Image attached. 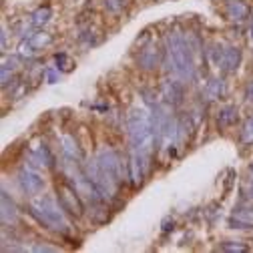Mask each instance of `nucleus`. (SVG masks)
<instances>
[{"instance_id": "1", "label": "nucleus", "mask_w": 253, "mask_h": 253, "mask_svg": "<svg viewBox=\"0 0 253 253\" xmlns=\"http://www.w3.org/2000/svg\"><path fill=\"white\" fill-rule=\"evenodd\" d=\"M126 131H129V139H131V151H135L141 157L145 171H149V161L155 145L151 113H147L143 107L131 109V113L126 115Z\"/></svg>"}, {"instance_id": "2", "label": "nucleus", "mask_w": 253, "mask_h": 253, "mask_svg": "<svg viewBox=\"0 0 253 253\" xmlns=\"http://www.w3.org/2000/svg\"><path fill=\"white\" fill-rule=\"evenodd\" d=\"M167 69L181 81H191L195 77L193 46L181 33H173L167 39Z\"/></svg>"}, {"instance_id": "3", "label": "nucleus", "mask_w": 253, "mask_h": 253, "mask_svg": "<svg viewBox=\"0 0 253 253\" xmlns=\"http://www.w3.org/2000/svg\"><path fill=\"white\" fill-rule=\"evenodd\" d=\"M97 163L101 169V183H99V191L105 197H111L117 187L121 185V161L117 153H113L111 149H101L97 155Z\"/></svg>"}, {"instance_id": "4", "label": "nucleus", "mask_w": 253, "mask_h": 253, "mask_svg": "<svg viewBox=\"0 0 253 253\" xmlns=\"http://www.w3.org/2000/svg\"><path fill=\"white\" fill-rule=\"evenodd\" d=\"M62 205L48 197V195H42V197H37L33 201V205H30V215H33L39 223L46 229H58L62 231L67 227V219L65 215H62Z\"/></svg>"}, {"instance_id": "5", "label": "nucleus", "mask_w": 253, "mask_h": 253, "mask_svg": "<svg viewBox=\"0 0 253 253\" xmlns=\"http://www.w3.org/2000/svg\"><path fill=\"white\" fill-rule=\"evenodd\" d=\"M58 203L62 205L67 213L75 215V217H83V211H84V205L81 201V193L73 185H62L58 189Z\"/></svg>"}, {"instance_id": "6", "label": "nucleus", "mask_w": 253, "mask_h": 253, "mask_svg": "<svg viewBox=\"0 0 253 253\" xmlns=\"http://www.w3.org/2000/svg\"><path fill=\"white\" fill-rule=\"evenodd\" d=\"M18 183H20V189L26 193V195H39L42 189H44V179L35 173L33 169H22L18 173Z\"/></svg>"}, {"instance_id": "7", "label": "nucleus", "mask_w": 253, "mask_h": 253, "mask_svg": "<svg viewBox=\"0 0 253 253\" xmlns=\"http://www.w3.org/2000/svg\"><path fill=\"white\" fill-rule=\"evenodd\" d=\"M163 99L167 107H179L185 99V86L181 79H167L163 83Z\"/></svg>"}, {"instance_id": "8", "label": "nucleus", "mask_w": 253, "mask_h": 253, "mask_svg": "<svg viewBox=\"0 0 253 253\" xmlns=\"http://www.w3.org/2000/svg\"><path fill=\"white\" fill-rule=\"evenodd\" d=\"M33 167L37 169H50L54 167V155L46 145H37L33 147Z\"/></svg>"}, {"instance_id": "9", "label": "nucleus", "mask_w": 253, "mask_h": 253, "mask_svg": "<svg viewBox=\"0 0 253 253\" xmlns=\"http://www.w3.org/2000/svg\"><path fill=\"white\" fill-rule=\"evenodd\" d=\"M241 62V50L237 46H227L221 54V60H219V67L223 69L225 73H235L237 67Z\"/></svg>"}, {"instance_id": "10", "label": "nucleus", "mask_w": 253, "mask_h": 253, "mask_svg": "<svg viewBox=\"0 0 253 253\" xmlns=\"http://www.w3.org/2000/svg\"><path fill=\"white\" fill-rule=\"evenodd\" d=\"M126 167H129V179H131V185H141L143 183V177L147 175V171H145V165H143V161H141V157L135 153V151H131V155H129V163H126Z\"/></svg>"}, {"instance_id": "11", "label": "nucleus", "mask_w": 253, "mask_h": 253, "mask_svg": "<svg viewBox=\"0 0 253 253\" xmlns=\"http://www.w3.org/2000/svg\"><path fill=\"white\" fill-rule=\"evenodd\" d=\"M231 227L233 229H247L253 227V209L251 207H237L231 215Z\"/></svg>"}, {"instance_id": "12", "label": "nucleus", "mask_w": 253, "mask_h": 253, "mask_svg": "<svg viewBox=\"0 0 253 253\" xmlns=\"http://www.w3.org/2000/svg\"><path fill=\"white\" fill-rule=\"evenodd\" d=\"M137 62H139V67L143 69V71H153V69H157L159 67V50H157V46H147L145 50H141L139 52V56H137Z\"/></svg>"}, {"instance_id": "13", "label": "nucleus", "mask_w": 253, "mask_h": 253, "mask_svg": "<svg viewBox=\"0 0 253 253\" xmlns=\"http://www.w3.org/2000/svg\"><path fill=\"white\" fill-rule=\"evenodd\" d=\"M0 203H2V223H4V225H12L14 221L18 219V211H16L14 201L10 199V195H8L6 191H2Z\"/></svg>"}, {"instance_id": "14", "label": "nucleus", "mask_w": 253, "mask_h": 253, "mask_svg": "<svg viewBox=\"0 0 253 253\" xmlns=\"http://www.w3.org/2000/svg\"><path fill=\"white\" fill-rule=\"evenodd\" d=\"M60 143H62V153H65L67 159L77 161V163L83 159V151H81L79 143L73 139V135H65V137L60 139Z\"/></svg>"}, {"instance_id": "15", "label": "nucleus", "mask_w": 253, "mask_h": 253, "mask_svg": "<svg viewBox=\"0 0 253 253\" xmlns=\"http://www.w3.org/2000/svg\"><path fill=\"white\" fill-rule=\"evenodd\" d=\"M237 121V109L233 105H227L219 111L217 115V125L221 126V129H229V126H233Z\"/></svg>"}, {"instance_id": "16", "label": "nucleus", "mask_w": 253, "mask_h": 253, "mask_svg": "<svg viewBox=\"0 0 253 253\" xmlns=\"http://www.w3.org/2000/svg\"><path fill=\"white\" fill-rule=\"evenodd\" d=\"M221 94H223V81H221V79H213V81H209L207 86H205V99L215 101V99L221 97Z\"/></svg>"}, {"instance_id": "17", "label": "nucleus", "mask_w": 253, "mask_h": 253, "mask_svg": "<svg viewBox=\"0 0 253 253\" xmlns=\"http://www.w3.org/2000/svg\"><path fill=\"white\" fill-rule=\"evenodd\" d=\"M229 18L231 20H235V22H241V20H245V16H247V6L243 4V2H239V0H235V2H231L229 4Z\"/></svg>"}, {"instance_id": "18", "label": "nucleus", "mask_w": 253, "mask_h": 253, "mask_svg": "<svg viewBox=\"0 0 253 253\" xmlns=\"http://www.w3.org/2000/svg\"><path fill=\"white\" fill-rule=\"evenodd\" d=\"M30 18H33V24L35 26H44L52 18V10L48 6H41V8H37L33 12V16H30Z\"/></svg>"}, {"instance_id": "19", "label": "nucleus", "mask_w": 253, "mask_h": 253, "mask_svg": "<svg viewBox=\"0 0 253 253\" xmlns=\"http://www.w3.org/2000/svg\"><path fill=\"white\" fill-rule=\"evenodd\" d=\"M54 60H56V69L62 71V73H67V71H73V69H75V60H73L67 52H58V54L54 56Z\"/></svg>"}, {"instance_id": "20", "label": "nucleus", "mask_w": 253, "mask_h": 253, "mask_svg": "<svg viewBox=\"0 0 253 253\" xmlns=\"http://www.w3.org/2000/svg\"><path fill=\"white\" fill-rule=\"evenodd\" d=\"M28 41H30V44H33L35 48H44V46L50 44L52 39L46 33H35V35H28Z\"/></svg>"}, {"instance_id": "21", "label": "nucleus", "mask_w": 253, "mask_h": 253, "mask_svg": "<svg viewBox=\"0 0 253 253\" xmlns=\"http://www.w3.org/2000/svg\"><path fill=\"white\" fill-rule=\"evenodd\" d=\"M241 141L245 145H251L253 143V117H249L243 125V131H241Z\"/></svg>"}, {"instance_id": "22", "label": "nucleus", "mask_w": 253, "mask_h": 253, "mask_svg": "<svg viewBox=\"0 0 253 253\" xmlns=\"http://www.w3.org/2000/svg\"><path fill=\"white\" fill-rule=\"evenodd\" d=\"M35 50H37V48H35L33 44H30V41H28V39H26V41H22V42L18 44V54H20V56H24V58L33 56V54H35Z\"/></svg>"}, {"instance_id": "23", "label": "nucleus", "mask_w": 253, "mask_h": 253, "mask_svg": "<svg viewBox=\"0 0 253 253\" xmlns=\"http://www.w3.org/2000/svg\"><path fill=\"white\" fill-rule=\"evenodd\" d=\"M126 2H129V0H105V6L111 12H119V10H123L126 6Z\"/></svg>"}, {"instance_id": "24", "label": "nucleus", "mask_w": 253, "mask_h": 253, "mask_svg": "<svg viewBox=\"0 0 253 253\" xmlns=\"http://www.w3.org/2000/svg\"><path fill=\"white\" fill-rule=\"evenodd\" d=\"M221 249H223V251H235V253H243V251H247V247L241 245L239 241H227V243L221 245Z\"/></svg>"}, {"instance_id": "25", "label": "nucleus", "mask_w": 253, "mask_h": 253, "mask_svg": "<svg viewBox=\"0 0 253 253\" xmlns=\"http://www.w3.org/2000/svg\"><path fill=\"white\" fill-rule=\"evenodd\" d=\"M46 83L48 84L58 83V71L56 69H46Z\"/></svg>"}, {"instance_id": "26", "label": "nucleus", "mask_w": 253, "mask_h": 253, "mask_svg": "<svg viewBox=\"0 0 253 253\" xmlns=\"http://www.w3.org/2000/svg\"><path fill=\"white\" fill-rule=\"evenodd\" d=\"M33 251H37V253H39V251H41V253H54V251H58V249H56V247H48V245H35Z\"/></svg>"}, {"instance_id": "27", "label": "nucleus", "mask_w": 253, "mask_h": 253, "mask_svg": "<svg viewBox=\"0 0 253 253\" xmlns=\"http://www.w3.org/2000/svg\"><path fill=\"white\" fill-rule=\"evenodd\" d=\"M10 81V69L6 65H2V86H6Z\"/></svg>"}, {"instance_id": "28", "label": "nucleus", "mask_w": 253, "mask_h": 253, "mask_svg": "<svg viewBox=\"0 0 253 253\" xmlns=\"http://www.w3.org/2000/svg\"><path fill=\"white\" fill-rule=\"evenodd\" d=\"M4 65H6L10 71H14V69H18V58H16V56H10L8 60H4Z\"/></svg>"}, {"instance_id": "29", "label": "nucleus", "mask_w": 253, "mask_h": 253, "mask_svg": "<svg viewBox=\"0 0 253 253\" xmlns=\"http://www.w3.org/2000/svg\"><path fill=\"white\" fill-rule=\"evenodd\" d=\"M0 44H2V50L6 48V28H2V37H0Z\"/></svg>"}, {"instance_id": "30", "label": "nucleus", "mask_w": 253, "mask_h": 253, "mask_svg": "<svg viewBox=\"0 0 253 253\" xmlns=\"http://www.w3.org/2000/svg\"><path fill=\"white\" fill-rule=\"evenodd\" d=\"M247 197L253 199V179L249 181V187H247Z\"/></svg>"}, {"instance_id": "31", "label": "nucleus", "mask_w": 253, "mask_h": 253, "mask_svg": "<svg viewBox=\"0 0 253 253\" xmlns=\"http://www.w3.org/2000/svg\"><path fill=\"white\" fill-rule=\"evenodd\" d=\"M249 35H251V39H253V18H251V24H249Z\"/></svg>"}, {"instance_id": "32", "label": "nucleus", "mask_w": 253, "mask_h": 253, "mask_svg": "<svg viewBox=\"0 0 253 253\" xmlns=\"http://www.w3.org/2000/svg\"><path fill=\"white\" fill-rule=\"evenodd\" d=\"M249 171H251V173H253V163H251V167H249Z\"/></svg>"}, {"instance_id": "33", "label": "nucleus", "mask_w": 253, "mask_h": 253, "mask_svg": "<svg viewBox=\"0 0 253 253\" xmlns=\"http://www.w3.org/2000/svg\"><path fill=\"white\" fill-rule=\"evenodd\" d=\"M229 2H235V0H229Z\"/></svg>"}]
</instances>
